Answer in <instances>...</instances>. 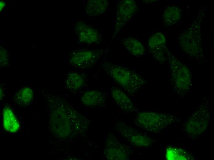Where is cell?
<instances>
[{
  "mask_svg": "<svg viewBox=\"0 0 214 160\" xmlns=\"http://www.w3.org/2000/svg\"><path fill=\"white\" fill-rule=\"evenodd\" d=\"M108 72L114 81L128 93L133 94L146 82L145 79L129 69L119 65L109 67Z\"/></svg>",
  "mask_w": 214,
  "mask_h": 160,
  "instance_id": "cell-1",
  "label": "cell"
},
{
  "mask_svg": "<svg viewBox=\"0 0 214 160\" xmlns=\"http://www.w3.org/2000/svg\"><path fill=\"white\" fill-rule=\"evenodd\" d=\"M171 117L167 115L155 113L144 112L138 114V124L145 130L157 132L163 129L171 122Z\"/></svg>",
  "mask_w": 214,
  "mask_h": 160,
  "instance_id": "cell-2",
  "label": "cell"
},
{
  "mask_svg": "<svg viewBox=\"0 0 214 160\" xmlns=\"http://www.w3.org/2000/svg\"><path fill=\"white\" fill-rule=\"evenodd\" d=\"M171 68L174 85L177 88L185 90L190 85L191 76L188 69L180 62L176 61Z\"/></svg>",
  "mask_w": 214,
  "mask_h": 160,
  "instance_id": "cell-3",
  "label": "cell"
},
{
  "mask_svg": "<svg viewBox=\"0 0 214 160\" xmlns=\"http://www.w3.org/2000/svg\"><path fill=\"white\" fill-rule=\"evenodd\" d=\"M98 53L93 51L81 50L75 51L71 57V61L75 66L84 68L91 65L97 59Z\"/></svg>",
  "mask_w": 214,
  "mask_h": 160,
  "instance_id": "cell-4",
  "label": "cell"
},
{
  "mask_svg": "<svg viewBox=\"0 0 214 160\" xmlns=\"http://www.w3.org/2000/svg\"><path fill=\"white\" fill-rule=\"evenodd\" d=\"M111 93L113 98L121 109L128 111L135 110V107L130 99L121 89L113 87Z\"/></svg>",
  "mask_w": 214,
  "mask_h": 160,
  "instance_id": "cell-5",
  "label": "cell"
},
{
  "mask_svg": "<svg viewBox=\"0 0 214 160\" xmlns=\"http://www.w3.org/2000/svg\"><path fill=\"white\" fill-rule=\"evenodd\" d=\"M135 2L132 0H124L122 2L118 9V16L122 24L128 21L134 14L137 9Z\"/></svg>",
  "mask_w": 214,
  "mask_h": 160,
  "instance_id": "cell-6",
  "label": "cell"
},
{
  "mask_svg": "<svg viewBox=\"0 0 214 160\" xmlns=\"http://www.w3.org/2000/svg\"><path fill=\"white\" fill-rule=\"evenodd\" d=\"M3 124L4 129L7 131L14 133L19 128V123L11 109L5 107L3 111Z\"/></svg>",
  "mask_w": 214,
  "mask_h": 160,
  "instance_id": "cell-7",
  "label": "cell"
},
{
  "mask_svg": "<svg viewBox=\"0 0 214 160\" xmlns=\"http://www.w3.org/2000/svg\"><path fill=\"white\" fill-rule=\"evenodd\" d=\"M81 100L85 105L96 107L104 102L105 97L101 92L91 91L85 93L83 96Z\"/></svg>",
  "mask_w": 214,
  "mask_h": 160,
  "instance_id": "cell-8",
  "label": "cell"
},
{
  "mask_svg": "<svg viewBox=\"0 0 214 160\" xmlns=\"http://www.w3.org/2000/svg\"><path fill=\"white\" fill-rule=\"evenodd\" d=\"M122 44L128 51L133 55L140 56L144 53V48L142 45L134 38L127 37L124 38Z\"/></svg>",
  "mask_w": 214,
  "mask_h": 160,
  "instance_id": "cell-9",
  "label": "cell"
},
{
  "mask_svg": "<svg viewBox=\"0 0 214 160\" xmlns=\"http://www.w3.org/2000/svg\"><path fill=\"white\" fill-rule=\"evenodd\" d=\"M78 29V36L83 42L87 43H93L99 39L100 36L97 31L88 26H83Z\"/></svg>",
  "mask_w": 214,
  "mask_h": 160,
  "instance_id": "cell-10",
  "label": "cell"
},
{
  "mask_svg": "<svg viewBox=\"0 0 214 160\" xmlns=\"http://www.w3.org/2000/svg\"><path fill=\"white\" fill-rule=\"evenodd\" d=\"M181 16L180 10L176 6H170L165 10L163 14L164 23L170 26L176 23L180 19Z\"/></svg>",
  "mask_w": 214,
  "mask_h": 160,
  "instance_id": "cell-11",
  "label": "cell"
},
{
  "mask_svg": "<svg viewBox=\"0 0 214 160\" xmlns=\"http://www.w3.org/2000/svg\"><path fill=\"white\" fill-rule=\"evenodd\" d=\"M85 79L83 76L75 73L68 74L65 80L66 86L72 90L81 88L85 85Z\"/></svg>",
  "mask_w": 214,
  "mask_h": 160,
  "instance_id": "cell-12",
  "label": "cell"
},
{
  "mask_svg": "<svg viewBox=\"0 0 214 160\" xmlns=\"http://www.w3.org/2000/svg\"><path fill=\"white\" fill-rule=\"evenodd\" d=\"M33 97L32 90L30 88L25 87L20 90L15 95V100L19 105L26 106L30 103Z\"/></svg>",
  "mask_w": 214,
  "mask_h": 160,
  "instance_id": "cell-13",
  "label": "cell"
},
{
  "mask_svg": "<svg viewBox=\"0 0 214 160\" xmlns=\"http://www.w3.org/2000/svg\"><path fill=\"white\" fill-rule=\"evenodd\" d=\"M165 41V37L162 34L160 33L155 34L149 38L148 45L152 51L155 50V53H159L161 56L163 44Z\"/></svg>",
  "mask_w": 214,
  "mask_h": 160,
  "instance_id": "cell-14",
  "label": "cell"
},
{
  "mask_svg": "<svg viewBox=\"0 0 214 160\" xmlns=\"http://www.w3.org/2000/svg\"><path fill=\"white\" fill-rule=\"evenodd\" d=\"M180 149L175 148L167 149L166 157L168 160H185L187 159V154L183 150L180 151Z\"/></svg>",
  "mask_w": 214,
  "mask_h": 160,
  "instance_id": "cell-15",
  "label": "cell"
},
{
  "mask_svg": "<svg viewBox=\"0 0 214 160\" xmlns=\"http://www.w3.org/2000/svg\"><path fill=\"white\" fill-rule=\"evenodd\" d=\"M131 140L134 144L142 147L148 146L151 142L149 138L141 135L133 136Z\"/></svg>",
  "mask_w": 214,
  "mask_h": 160,
  "instance_id": "cell-16",
  "label": "cell"
}]
</instances>
